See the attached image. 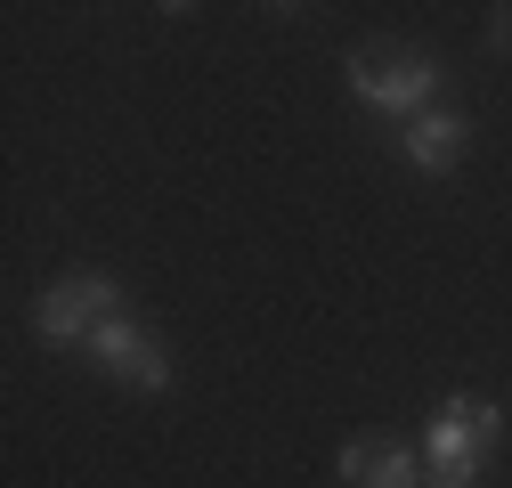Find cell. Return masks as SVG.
Returning <instances> with one entry per match:
<instances>
[{
    "label": "cell",
    "instance_id": "obj_2",
    "mask_svg": "<svg viewBox=\"0 0 512 488\" xmlns=\"http://www.w3.org/2000/svg\"><path fill=\"white\" fill-rule=\"evenodd\" d=\"M496 440H504V407H488V399H447V407L431 415L423 464L439 472V488H472V472L488 464Z\"/></svg>",
    "mask_w": 512,
    "mask_h": 488
},
{
    "label": "cell",
    "instance_id": "obj_1",
    "mask_svg": "<svg viewBox=\"0 0 512 488\" xmlns=\"http://www.w3.org/2000/svg\"><path fill=\"white\" fill-rule=\"evenodd\" d=\"M350 98L374 106V114H431L439 98V66L423 49H399V41H374L350 57Z\"/></svg>",
    "mask_w": 512,
    "mask_h": 488
},
{
    "label": "cell",
    "instance_id": "obj_4",
    "mask_svg": "<svg viewBox=\"0 0 512 488\" xmlns=\"http://www.w3.org/2000/svg\"><path fill=\"white\" fill-rule=\"evenodd\" d=\"M106 375H122V383H139V391H163L171 383V358H163V342L139 326V318H106L90 342H82Z\"/></svg>",
    "mask_w": 512,
    "mask_h": 488
},
{
    "label": "cell",
    "instance_id": "obj_5",
    "mask_svg": "<svg viewBox=\"0 0 512 488\" xmlns=\"http://www.w3.org/2000/svg\"><path fill=\"white\" fill-rule=\"evenodd\" d=\"M342 480L350 488H415L423 480V464H415V448H399V440H350L342 448Z\"/></svg>",
    "mask_w": 512,
    "mask_h": 488
},
{
    "label": "cell",
    "instance_id": "obj_6",
    "mask_svg": "<svg viewBox=\"0 0 512 488\" xmlns=\"http://www.w3.org/2000/svg\"><path fill=\"white\" fill-rule=\"evenodd\" d=\"M399 147H407L415 171H456L464 147H472V131H464V114H439V106H431V114L407 122V139H399Z\"/></svg>",
    "mask_w": 512,
    "mask_h": 488
},
{
    "label": "cell",
    "instance_id": "obj_7",
    "mask_svg": "<svg viewBox=\"0 0 512 488\" xmlns=\"http://www.w3.org/2000/svg\"><path fill=\"white\" fill-rule=\"evenodd\" d=\"M431 488H439V480H431Z\"/></svg>",
    "mask_w": 512,
    "mask_h": 488
},
{
    "label": "cell",
    "instance_id": "obj_3",
    "mask_svg": "<svg viewBox=\"0 0 512 488\" xmlns=\"http://www.w3.org/2000/svg\"><path fill=\"white\" fill-rule=\"evenodd\" d=\"M106 318H122V285L114 277H66V285H49L41 310H33L41 342H90Z\"/></svg>",
    "mask_w": 512,
    "mask_h": 488
}]
</instances>
